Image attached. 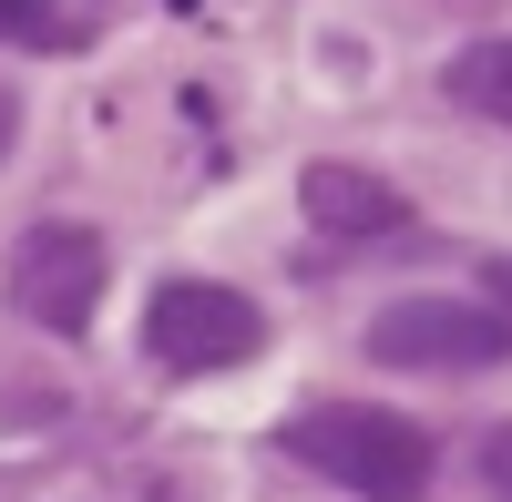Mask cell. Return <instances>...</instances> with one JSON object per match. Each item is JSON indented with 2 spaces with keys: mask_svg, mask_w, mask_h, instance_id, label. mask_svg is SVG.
<instances>
[{
  "mask_svg": "<svg viewBox=\"0 0 512 502\" xmlns=\"http://www.w3.org/2000/svg\"><path fill=\"white\" fill-rule=\"evenodd\" d=\"M287 462L297 472H328L338 492L359 502H420L431 492V431L410 410H379V400H308L277 421Z\"/></svg>",
  "mask_w": 512,
  "mask_h": 502,
  "instance_id": "cell-1",
  "label": "cell"
},
{
  "mask_svg": "<svg viewBox=\"0 0 512 502\" xmlns=\"http://www.w3.org/2000/svg\"><path fill=\"white\" fill-rule=\"evenodd\" d=\"M0 41H41L52 52V41H82V31L62 21V0H0Z\"/></svg>",
  "mask_w": 512,
  "mask_h": 502,
  "instance_id": "cell-7",
  "label": "cell"
},
{
  "mask_svg": "<svg viewBox=\"0 0 512 502\" xmlns=\"http://www.w3.org/2000/svg\"><path fill=\"white\" fill-rule=\"evenodd\" d=\"M297 205H308V226H328V236H400L410 226V195L390 175H369V164H328V154L297 175Z\"/></svg>",
  "mask_w": 512,
  "mask_h": 502,
  "instance_id": "cell-5",
  "label": "cell"
},
{
  "mask_svg": "<svg viewBox=\"0 0 512 502\" xmlns=\"http://www.w3.org/2000/svg\"><path fill=\"white\" fill-rule=\"evenodd\" d=\"M369 359L379 369H502L512 318L472 308V298H390L369 318Z\"/></svg>",
  "mask_w": 512,
  "mask_h": 502,
  "instance_id": "cell-3",
  "label": "cell"
},
{
  "mask_svg": "<svg viewBox=\"0 0 512 502\" xmlns=\"http://www.w3.org/2000/svg\"><path fill=\"white\" fill-rule=\"evenodd\" d=\"M482 492H492V502H512V421H502V431H482Z\"/></svg>",
  "mask_w": 512,
  "mask_h": 502,
  "instance_id": "cell-8",
  "label": "cell"
},
{
  "mask_svg": "<svg viewBox=\"0 0 512 502\" xmlns=\"http://www.w3.org/2000/svg\"><path fill=\"white\" fill-rule=\"evenodd\" d=\"M267 349V308L246 287H216V277H164L144 298V359L164 380H216V369H246Z\"/></svg>",
  "mask_w": 512,
  "mask_h": 502,
  "instance_id": "cell-2",
  "label": "cell"
},
{
  "mask_svg": "<svg viewBox=\"0 0 512 502\" xmlns=\"http://www.w3.org/2000/svg\"><path fill=\"white\" fill-rule=\"evenodd\" d=\"M103 236L93 226H31L21 246H11V308L31 318V328H52V339H82L93 328V308H103Z\"/></svg>",
  "mask_w": 512,
  "mask_h": 502,
  "instance_id": "cell-4",
  "label": "cell"
},
{
  "mask_svg": "<svg viewBox=\"0 0 512 502\" xmlns=\"http://www.w3.org/2000/svg\"><path fill=\"white\" fill-rule=\"evenodd\" d=\"M451 103H472V113L512 123V41H472V52L451 62Z\"/></svg>",
  "mask_w": 512,
  "mask_h": 502,
  "instance_id": "cell-6",
  "label": "cell"
},
{
  "mask_svg": "<svg viewBox=\"0 0 512 502\" xmlns=\"http://www.w3.org/2000/svg\"><path fill=\"white\" fill-rule=\"evenodd\" d=\"M11 134H21V103H11V93H0V154H11Z\"/></svg>",
  "mask_w": 512,
  "mask_h": 502,
  "instance_id": "cell-10",
  "label": "cell"
},
{
  "mask_svg": "<svg viewBox=\"0 0 512 502\" xmlns=\"http://www.w3.org/2000/svg\"><path fill=\"white\" fill-rule=\"evenodd\" d=\"M482 277H492V308H512V257H492Z\"/></svg>",
  "mask_w": 512,
  "mask_h": 502,
  "instance_id": "cell-9",
  "label": "cell"
}]
</instances>
